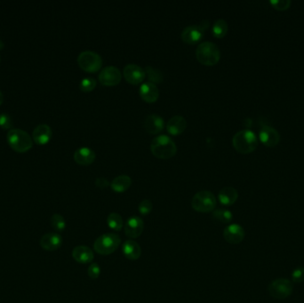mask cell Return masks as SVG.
I'll return each mask as SVG.
<instances>
[{"label":"cell","instance_id":"6da1fadb","mask_svg":"<svg viewBox=\"0 0 304 303\" xmlns=\"http://www.w3.org/2000/svg\"><path fill=\"white\" fill-rule=\"evenodd\" d=\"M152 153L158 158L169 159L175 156L177 147L174 141L167 136H159L155 137L151 143Z\"/></svg>","mask_w":304,"mask_h":303},{"label":"cell","instance_id":"7a4b0ae2","mask_svg":"<svg viewBox=\"0 0 304 303\" xmlns=\"http://www.w3.org/2000/svg\"><path fill=\"white\" fill-rule=\"evenodd\" d=\"M197 59L201 64L206 66H213L217 64L221 58L220 49L213 42L201 43L196 51Z\"/></svg>","mask_w":304,"mask_h":303},{"label":"cell","instance_id":"3957f363","mask_svg":"<svg viewBox=\"0 0 304 303\" xmlns=\"http://www.w3.org/2000/svg\"><path fill=\"white\" fill-rule=\"evenodd\" d=\"M232 143L237 152L241 154H249L257 148L258 140L254 132L242 130L234 136Z\"/></svg>","mask_w":304,"mask_h":303},{"label":"cell","instance_id":"277c9868","mask_svg":"<svg viewBox=\"0 0 304 303\" xmlns=\"http://www.w3.org/2000/svg\"><path fill=\"white\" fill-rule=\"evenodd\" d=\"M121 244V238L116 233H107L96 238L93 243L94 251L102 255L113 254Z\"/></svg>","mask_w":304,"mask_h":303},{"label":"cell","instance_id":"5b68a950","mask_svg":"<svg viewBox=\"0 0 304 303\" xmlns=\"http://www.w3.org/2000/svg\"><path fill=\"white\" fill-rule=\"evenodd\" d=\"M7 141L18 152H27L33 145L32 139L27 132L17 128L8 131Z\"/></svg>","mask_w":304,"mask_h":303},{"label":"cell","instance_id":"8992f818","mask_svg":"<svg viewBox=\"0 0 304 303\" xmlns=\"http://www.w3.org/2000/svg\"><path fill=\"white\" fill-rule=\"evenodd\" d=\"M192 208L199 212H209L215 209L216 198L212 192L202 190L196 194L191 201Z\"/></svg>","mask_w":304,"mask_h":303},{"label":"cell","instance_id":"52a82bcc","mask_svg":"<svg viewBox=\"0 0 304 303\" xmlns=\"http://www.w3.org/2000/svg\"><path fill=\"white\" fill-rule=\"evenodd\" d=\"M77 63L83 71L89 73H95L103 66L102 57L95 52L84 51L77 57Z\"/></svg>","mask_w":304,"mask_h":303},{"label":"cell","instance_id":"ba28073f","mask_svg":"<svg viewBox=\"0 0 304 303\" xmlns=\"http://www.w3.org/2000/svg\"><path fill=\"white\" fill-rule=\"evenodd\" d=\"M268 290L272 297L283 300L291 295L293 292V283L287 278H278L270 284Z\"/></svg>","mask_w":304,"mask_h":303},{"label":"cell","instance_id":"9c48e42d","mask_svg":"<svg viewBox=\"0 0 304 303\" xmlns=\"http://www.w3.org/2000/svg\"><path fill=\"white\" fill-rule=\"evenodd\" d=\"M122 74L118 68L108 66L104 68L99 74V81L105 87H114L120 84Z\"/></svg>","mask_w":304,"mask_h":303},{"label":"cell","instance_id":"30bf717a","mask_svg":"<svg viewBox=\"0 0 304 303\" xmlns=\"http://www.w3.org/2000/svg\"><path fill=\"white\" fill-rule=\"evenodd\" d=\"M205 30L199 25H190L185 28L181 34V38L186 44L194 45L199 42L204 37Z\"/></svg>","mask_w":304,"mask_h":303},{"label":"cell","instance_id":"8fae6325","mask_svg":"<svg viewBox=\"0 0 304 303\" xmlns=\"http://www.w3.org/2000/svg\"><path fill=\"white\" fill-rule=\"evenodd\" d=\"M244 230L239 224H230L224 228L223 238L229 244H238L244 238Z\"/></svg>","mask_w":304,"mask_h":303},{"label":"cell","instance_id":"7c38bea8","mask_svg":"<svg viewBox=\"0 0 304 303\" xmlns=\"http://www.w3.org/2000/svg\"><path fill=\"white\" fill-rule=\"evenodd\" d=\"M124 77L125 80L132 85H138L143 81L145 77V71L136 64H127L124 68Z\"/></svg>","mask_w":304,"mask_h":303},{"label":"cell","instance_id":"4fadbf2b","mask_svg":"<svg viewBox=\"0 0 304 303\" xmlns=\"http://www.w3.org/2000/svg\"><path fill=\"white\" fill-rule=\"evenodd\" d=\"M125 235L129 238H137L141 236L144 229V222L140 217L132 216L125 224Z\"/></svg>","mask_w":304,"mask_h":303},{"label":"cell","instance_id":"5bb4252c","mask_svg":"<svg viewBox=\"0 0 304 303\" xmlns=\"http://www.w3.org/2000/svg\"><path fill=\"white\" fill-rule=\"evenodd\" d=\"M40 246L47 252H55L59 249L62 244V238L57 233L51 232L45 234L40 238Z\"/></svg>","mask_w":304,"mask_h":303},{"label":"cell","instance_id":"9a60e30c","mask_svg":"<svg viewBox=\"0 0 304 303\" xmlns=\"http://www.w3.org/2000/svg\"><path fill=\"white\" fill-rule=\"evenodd\" d=\"M260 140L267 147L277 146L280 141V135L272 126H263L260 131Z\"/></svg>","mask_w":304,"mask_h":303},{"label":"cell","instance_id":"2e32d148","mask_svg":"<svg viewBox=\"0 0 304 303\" xmlns=\"http://www.w3.org/2000/svg\"><path fill=\"white\" fill-rule=\"evenodd\" d=\"M139 94L144 102L153 103L157 102L159 97V90L155 84L151 82H145L140 87Z\"/></svg>","mask_w":304,"mask_h":303},{"label":"cell","instance_id":"e0dca14e","mask_svg":"<svg viewBox=\"0 0 304 303\" xmlns=\"http://www.w3.org/2000/svg\"><path fill=\"white\" fill-rule=\"evenodd\" d=\"M165 127L164 119L156 114L148 115L144 121V128L151 135H158Z\"/></svg>","mask_w":304,"mask_h":303},{"label":"cell","instance_id":"ac0fdd59","mask_svg":"<svg viewBox=\"0 0 304 303\" xmlns=\"http://www.w3.org/2000/svg\"><path fill=\"white\" fill-rule=\"evenodd\" d=\"M72 257L76 262L86 264V263L92 262L94 255L92 249L89 248L88 246L78 245L72 251Z\"/></svg>","mask_w":304,"mask_h":303},{"label":"cell","instance_id":"d6986e66","mask_svg":"<svg viewBox=\"0 0 304 303\" xmlns=\"http://www.w3.org/2000/svg\"><path fill=\"white\" fill-rule=\"evenodd\" d=\"M95 157L96 155L94 152L87 147L79 148L74 153V160L82 166L91 165L95 160Z\"/></svg>","mask_w":304,"mask_h":303},{"label":"cell","instance_id":"ffe728a7","mask_svg":"<svg viewBox=\"0 0 304 303\" xmlns=\"http://www.w3.org/2000/svg\"><path fill=\"white\" fill-rule=\"evenodd\" d=\"M52 135L51 127L46 124L37 125L32 133L33 139L38 144H46L50 141Z\"/></svg>","mask_w":304,"mask_h":303},{"label":"cell","instance_id":"44dd1931","mask_svg":"<svg viewBox=\"0 0 304 303\" xmlns=\"http://www.w3.org/2000/svg\"><path fill=\"white\" fill-rule=\"evenodd\" d=\"M186 127L187 121L182 116H174L172 119H170L167 125V129L168 131L169 134L172 136H179L182 134Z\"/></svg>","mask_w":304,"mask_h":303},{"label":"cell","instance_id":"7402d4cb","mask_svg":"<svg viewBox=\"0 0 304 303\" xmlns=\"http://www.w3.org/2000/svg\"><path fill=\"white\" fill-rule=\"evenodd\" d=\"M123 254L128 260H138L141 255V246L134 240H127L122 245Z\"/></svg>","mask_w":304,"mask_h":303},{"label":"cell","instance_id":"603a6c76","mask_svg":"<svg viewBox=\"0 0 304 303\" xmlns=\"http://www.w3.org/2000/svg\"><path fill=\"white\" fill-rule=\"evenodd\" d=\"M239 193L233 187H225L221 190L218 195L219 201L223 206H232L238 200Z\"/></svg>","mask_w":304,"mask_h":303},{"label":"cell","instance_id":"cb8c5ba5","mask_svg":"<svg viewBox=\"0 0 304 303\" xmlns=\"http://www.w3.org/2000/svg\"><path fill=\"white\" fill-rule=\"evenodd\" d=\"M132 185V180L128 175L122 174L112 181L110 183L111 189L117 193H122L128 190Z\"/></svg>","mask_w":304,"mask_h":303},{"label":"cell","instance_id":"d4e9b609","mask_svg":"<svg viewBox=\"0 0 304 303\" xmlns=\"http://www.w3.org/2000/svg\"><path fill=\"white\" fill-rule=\"evenodd\" d=\"M228 23L223 19H219L213 23V35L217 38H224L228 32Z\"/></svg>","mask_w":304,"mask_h":303},{"label":"cell","instance_id":"484cf974","mask_svg":"<svg viewBox=\"0 0 304 303\" xmlns=\"http://www.w3.org/2000/svg\"><path fill=\"white\" fill-rule=\"evenodd\" d=\"M107 224L109 227L115 231H120L124 227V222L122 217L117 212L110 213L107 218Z\"/></svg>","mask_w":304,"mask_h":303},{"label":"cell","instance_id":"4316f807","mask_svg":"<svg viewBox=\"0 0 304 303\" xmlns=\"http://www.w3.org/2000/svg\"><path fill=\"white\" fill-rule=\"evenodd\" d=\"M145 75L148 77L149 82L153 83L155 85L163 81L164 76L162 72L158 69L153 68L152 66H147L145 69Z\"/></svg>","mask_w":304,"mask_h":303},{"label":"cell","instance_id":"83f0119b","mask_svg":"<svg viewBox=\"0 0 304 303\" xmlns=\"http://www.w3.org/2000/svg\"><path fill=\"white\" fill-rule=\"evenodd\" d=\"M213 217L218 222L228 224L232 221V212L227 209H216L213 211Z\"/></svg>","mask_w":304,"mask_h":303},{"label":"cell","instance_id":"f1b7e54d","mask_svg":"<svg viewBox=\"0 0 304 303\" xmlns=\"http://www.w3.org/2000/svg\"><path fill=\"white\" fill-rule=\"evenodd\" d=\"M50 222L55 231L62 232L66 228L65 219L59 213H55L53 216L51 217Z\"/></svg>","mask_w":304,"mask_h":303},{"label":"cell","instance_id":"f546056e","mask_svg":"<svg viewBox=\"0 0 304 303\" xmlns=\"http://www.w3.org/2000/svg\"><path fill=\"white\" fill-rule=\"evenodd\" d=\"M96 87V80L92 77H85L82 79L79 88L83 92H91Z\"/></svg>","mask_w":304,"mask_h":303},{"label":"cell","instance_id":"4dcf8cb0","mask_svg":"<svg viewBox=\"0 0 304 303\" xmlns=\"http://www.w3.org/2000/svg\"><path fill=\"white\" fill-rule=\"evenodd\" d=\"M152 208H153V205H152V201L149 200V199H144V200L141 201V203L139 204V206H138L139 212H141V214L142 215L149 214L152 211Z\"/></svg>","mask_w":304,"mask_h":303},{"label":"cell","instance_id":"1f68e13d","mask_svg":"<svg viewBox=\"0 0 304 303\" xmlns=\"http://www.w3.org/2000/svg\"><path fill=\"white\" fill-rule=\"evenodd\" d=\"M87 274L91 279H97L101 274V268L97 263H92L88 267Z\"/></svg>","mask_w":304,"mask_h":303},{"label":"cell","instance_id":"d6a6232c","mask_svg":"<svg viewBox=\"0 0 304 303\" xmlns=\"http://www.w3.org/2000/svg\"><path fill=\"white\" fill-rule=\"evenodd\" d=\"M13 126L12 119L7 113L0 114V127L3 129H10Z\"/></svg>","mask_w":304,"mask_h":303},{"label":"cell","instance_id":"836d02e7","mask_svg":"<svg viewBox=\"0 0 304 303\" xmlns=\"http://www.w3.org/2000/svg\"><path fill=\"white\" fill-rule=\"evenodd\" d=\"M292 280L294 283H301L304 281V268L300 266L297 267L294 271L292 272Z\"/></svg>","mask_w":304,"mask_h":303},{"label":"cell","instance_id":"e575fe53","mask_svg":"<svg viewBox=\"0 0 304 303\" xmlns=\"http://www.w3.org/2000/svg\"><path fill=\"white\" fill-rule=\"evenodd\" d=\"M271 4L274 8H276L277 10H286L289 8V6L291 5V1L289 0H275V1H271Z\"/></svg>","mask_w":304,"mask_h":303},{"label":"cell","instance_id":"d590c367","mask_svg":"<svg viewBox=\"0 0 304 303\" xmlns=\"http://www.w3.org/2000/svg\"><path fill=\"white\" fill-rule=\"evenodd\" d=\"M95 185L99 189L104 190V189L108 188L110 184H109V181L107 179L104 178V177H99L95 180Z\"/></svg>","mask_w":304,"mask_h":303},{"label":"cell","instance_id":"8d00e7d4","mask_svg":"<svg viewBox=\"0 0 304 303\" xmlns=\"http://www.w3.org/2000/svg\"><path fill=\"white\" fill-rule=\"evenodd\" d=\"M3 101H4V96H3V93H2V92L0 91V105L2 104Z\"/></svg>","mask_w":304,"mask_h":303},{"label":"cell","instance_id":"74e56055","mask_svg":"<svg viewBox=\"0 0 304 303\" xmlns=\"http://www.w3.org/2000/svg\"><path fill=\"white\" fill-rule=\"evenodd\" d=\"M3 48H4V42L0 39V50H2Z\"/></svg>","mask_w":304,"mask_h":303}]
</instances>
